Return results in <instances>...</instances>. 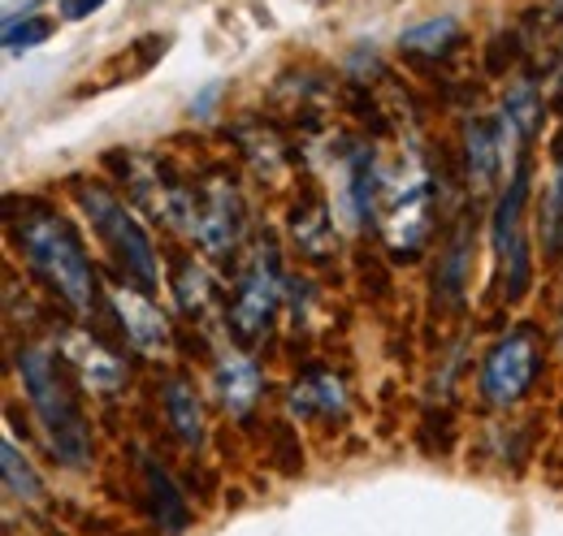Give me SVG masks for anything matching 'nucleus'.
Wrapping results in <instances>:
<instances>
[{"label": "nucleus", "mask_w": 563, "mask_h": 536, "mask_svg": "<svg viewBox=\"0 0 563 536\" xmlns=\"http://www.w3.org/2000/svg\"><path fill=\"white\" fill-rule=\"evenodd\" d=\"M278 303H282L278 252L269 243H261L256 256L243 268L239 286H234V299H230V334L239 337L243 346H256L261 337L269 334Z\"/></svg>", "instance_id": "nucleus-5"}, {"label": "nucleus", "mask_w": 563, "mask_h": 536, "mask_svg": "<svg viewBox=\"0 0 563 536\" xmlns=\"http://www.w3.org/2000/svg\"><path fill=\"white\" fill-rule=\"evenodd\" d=\"M18 381L26 390V399L35 406L53 455L66 468H87L91 459V433H87V415L74 399L70 381L62 372V364L53 359V350L44 346H22L18 350Z\"/></svg>", "instance_id": "nucleus-2"}, {"label": "nucleus", "mask_w": 563, "mask_h": 536, "mask_svg": "<svg viewBox=\"0 0 563 536\" xmlns=\"http://www.w3.org/2000/svg\"><path fill=\"white\" fill-rule=\"evenodd\" d=\"M525 203H529V156H516V174L494 208V256L507 277V299H520L529 290V243H525Z\"/></svg>", "instance_id": "nucleus-6"}, {"label": "nucleus", "mask_w": 563, "mask_h": 536, "mask_svg": "<svg viewBox=\"0 0 563 536\" xmlns=\"http://www.w3.org/2000/svg\"><path fill=\"white\" fill-rule=\"evenodd\" d=\"M191 234L209 256H230L243 234V200L225 174H212L196 187V212Z\"/></svg>", "instance_id": "nucleus-7"}, {"label": "nucleus", "mask_w": 563, "mask_h": 536, "mask_svg": "<svg viewBox=\"0 0 563 536\" xmlns=\"http://www.w3.org/2000/svg\"><path fill=\"white\" fill-rule=\"evenodd\" d=\"M295 411H325V415H334V411H343V390H339V381L330 377V372H312L308 381H299L295 386Z\"/></svg>", "instance_id": "nucleus-17"}, {"label": "nucleus", "mask_w": 563, "mask_h": 536, "mask_svg": "<svg viewBox=\"0 0 563 536\" xmlns=\"http://www.w3.org/2000/svg\"><path fill=\"white\" fill-rule=\"evenodd\" d=\"M560 243H563V238H560Z\"/></svg>", "instance_id": "nucleus-21"}, {"label": "nucleus", "mask_w": 563, "mask_h": 536, "mask_svg": "<svg viewBox=\"0 0 563 536\" xmlns=\"http://www.w3.org/2000/svg\"><path fill=\"white\" fill-rule=\"evenodd\" d=\"M217 399L221 406L230 411V415H247L256 399H261V368L247 359V355H239V350H225L221 359H217Z\"/></svg>", "instance_id": "nucleus-9"}, {"label": "nucleus", "mask_w": 563, "mask_h": 536, "mask_svg": "<svg viewBox=\"0 0 563 536\" xmlns=\"http://www.w3.org/2000/svg\"><path fill=\"white\" fill-rule=\"evenodd\" d=\"M100 4H109V0H62V18L66 22H78V18H91Z\"/></svg>", "instance_id": "nucleus-20"}, {"label": "nucleus", "mask_w": 563, "mask_h": 536, "mask_svg": "<svg viewBox=\"0 0 563 536\" xmlns=\"http://www.w3.org/2000/svg\"><path fill=\"white\" fill-rule=\"evenodd\" d=\"M542 372V337L533 325H516L507 337H498L482 364V399L490 406H516L533 390Z\"/></svg>", "instance_id": "nucleus-4"}, {"label": "nucleus", "mask_w": 563, "mask_h": 536, "mask_svg": "<svg viewBox=\"0 0 563 536\" xmlns=\"http://www.w3.org/2000/svg\"><path fill=\"white\" fill-rule=\"evenodd\" d=\"M109 299H113V312H118V325H122L126 342H131L140 355L165 364V359L174 355V330H169V321L161 316V308L147 299V290L118 286V290H109Z\"/></svg>", "instance_id": "nucleus-8"}, {"label": "nucleus", "mask_w": 563, "mask_h": 536, "mask_svg": "<svg viewBox=\"0 0 563 536\" xmlns=\"http://www.w3.org/2000/svg\"><path fill=\"white\" fill-rule=\"evenodd\" d=\"M53 35V18H4V48L9 53H31Z\"/></svg>", "instance_id": "nucleus-19"}, {"label": "nucleus", "mask_w": 563, "mask_h": 536, "mask_svg": "<svg viewBox=\"0 0 563 536\" xmlns=\"http://www.w3.org/2000/svg\"><path fill=\"white\" fill-rule=\"evenodd\" d=\"M290 238H295V247H299L308 260H325V256L334 252V243H339L325 203L312 200L308 208H295V216H290Z\"/></svg>", "instance_id": "nucleus-14"}, {"label": "nucleus", "mask_w": 563, "mask_h": 536, "mask_svg": "<svg viewBox=\"0 0 563 536\" xmlns=\"http://www.w3.org/2000/svg\"><path fill=\"white\" fill-rule=\"evenodd\" d=\"M66 359L82 372V381H87L91 390H100V394H109V390H118V386L126 381V368L118 364V355H109L96 337H87V334H78L66 342Z\"/></svg>", "instance_id": "nucleus-10"}, {"label": "nucleus", "mask_w": 563, "mask_h": 536, "mask_svg": "<svg viewBox=\"0 0 563 536\" xmlns=\"http://www.w3.org/2000/svg\"><path fill=\"white\" fill-rule=\"evenodd\" d=\"M143 480H147V498H152V511H156L161 528H165V533H183L187 520H191V511H187L178 484L169 480V471L161 468L156 459H143Z\"/></svg>", "instance_id": "nucleus-13"}, {"label": "nucleus", "mask_w": 563, "mask_h": 536, "mask_svg": "<svg viewBox=\"0 0 563 536\" xmlns=\"http://www.w3.org/2000/svg\"><path fill=\"white\" fill-rule=\"evenodd\" d=\"M464 147H468V182H473V196H486L503 169V138L494 131L486 118L468 122L464 131Z\"/></svg>", "instance_id": "nucleus-11"}, {"label": "nucleus", "mask_w": 563, "mask_h": 536, "mask_svg": "<svg viewBox=\"0 0 563 536\" xmlns=\"http://www.w3.org/2000/svg\"><path fill=\"white\" fill-rule=\"evenodd\" d=\"M161 399H165V415H169L174 433H178L187 446H205V411H200V399H196L191 381H187V377L165 381Z\"/></svg>", "instance_id": "nucleus-12"}, {"label": "nucleus", "mask_w": 563, "mask_h": 536, "mask_svg": "<svg viewBox=\"0 0 563 536\" xmlns=\"http://www.w3.org/2000/svg\"><path fill=\"white\" fill-rule=\"evenodd\" d=\"M9 234H13V243H18L22 260L31 265V272L70 312H78V316H91L96 312L100 281H96L91 256H87L78 230H74L57 208L26 200L22 203V216H9Z\"/></svg>", "instance_id": "nucleus-1"}, {"label": "nucleus", "mask_w": 563, "mask_h": 536, "mask_svg": "<svg viewBox=\"0 0 563 536\" xmlns=\"http://www.w3.org/2000/svg\"><path fill=\"white\" fill-rule=\"evenodd\" d=\"M455 40H460V26L451 18H433V22H421V26H412L404 35V48H412L421 57H442Z\"/></svg>", "instance_id": "nucleus-18"}, {"label": "nucleus", "mask_w": 563, "mask_h": 536, "mask_svg": "<svg viewBox=\"0 0 563 536\" xmlns=\"http://www.w3.org/2000/svg\"><path fill=\"white\" fill-rule=\"evenodd\" d=\"M74 196H78V208L91 221V234L113 256V265L122 268L140 290L152 294L156 281H161V268H156V252H152V238H147V230L140 225V216L104 182H82Z\"/></svg>", "instance_id": "nucleus-3"}, {"label": "nucleus", "mask_w": 563, "mask_h": 536, "mask_svg": "<svg viewBox=\"0 0 563 536\" xmlns=\"http://www.w3.org/2000/svg\"><path fill=\"white\" fill-rule=\"evenodd\" d=\"M174 294H178V308H183L191 321H200L205 308L212 303L209 272L196 265V260H183V265L174 268Z\"/></svg>", "instance_id": "nucleus-16"}, {"label": "nucleus", "mask_w": 563, "mask_h": 536, "mask_svg": "<svg viewBox=\"0 0 563 536\" xmlns=\"http://www.w3.org/2000/svg\"><path fill=\"white\" fill-rule=\"evenodd\" d=\"M0 471H4V489H9V498H18V502H40L44 498V480H40V471L31 468V459L4 437V446H0Z\"/></svg>", "instance_id": "nucleus-15"}]
</instances>
